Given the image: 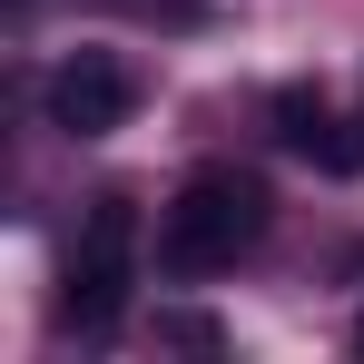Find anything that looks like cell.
<instances>
[{"mask_svg": "<svg viewBox=\"0 0 364 364\" xmlns=\"http://www.w3.org/2000/svg\"><path fill=\"white\" fill-rule=\"evenodd\" d=\"M266 217H276V197H266L256 168H187L178 197L158 207V276H178V286L227 276L266 237Z\"/></svg>", "mask_w": 364, "mask_h": 364, "instance_id": "1", "label": "cell"}, {"mask_svg": "<svg viewBox=\"0 0 364 364\" xmlns=\"http://www.w3.org/2000/svg\"><path fill=\"white\" fill-rule=\"evenodd\" d=\"M128 286H138V207L128 197H99L89 227H79V246H69V276H60V325L109 335L128 315Z\"/></svg>", "mask_w": 364, "mask_h": 364, "instance_id": "2", "label": "cell"}, {"mask_svg": "<svg viewBox=\"0 0 364 364\" xmlns=\"http://www.w3.org/2000/svg\"><path fill=\"white\" fill-rule=\"evenodd\" d=\"M40 109L60 138H109V128L138 119V69L119 50H69L50 79H40Z\"/></svg>", "mask_w": 364, "mask_h": 364, "instance_id": "3", "label": "cell"}, {"mask_svg": "<svg viewBox=\"0 0 364 364\" xmlns=\"http://www.w3.org/2000/svg\"><path fill=\"white\" fill-rule=\"evenodd\" d=\"M276 138L296 148V158H315V168H335V178H355L364 168V119H335L325 109V89H276Z\"/></svg>", "mask_w": 364, "mask_h": 364, "instance_id": "4", "label": "cell"}, {"mask_svg": "<svg viewBox=\"0 0 364 364\" xmlns=\"http://www.w3.org/2000/svg\"><path fill=\"white\" fill-rule=\"evenodd\" d=\"M345 266H355V276H364V246H355V256H345Z\"/></svg>", "mask_w": 364, "mask_h": 364, "instance_id": "5", "label": "cell"}, {"mask_svg": "<svg viewBox=\"0 0 364 364\" xmlns=\"http://www.w3.org/2000/svg\"><path fill=\"white\" fill-rule=\"evenodd\" d=\"M355 355H364V315H355Z\"/></svg>", "mask_w": 364, "mask_h": 364, "instance_id": "6", "label": "cell"}]
</instances>
